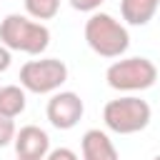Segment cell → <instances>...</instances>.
I'll use <instances>...</instances> for the list:
<instances>
[{"label": "cell", "instance_id": "cell-10", "mask_svg": "<svg viewBox=\"0 0 160 160\" xmlns=\"http://www.w3.org/2000/svg\"><path fill=\"white\" fill-rule=\"evenodd\" d=\"M28 105L25 88L22 85H2L0 88V115L5 118H18Z\"/></svg>", "mask_w": 160, "mask_h": 160}, {"label": "cell", "instance_id": "cell-14", "mask_svg": "<svg viewBox=\"0 0 160 160\" xmlns=\"http://www.w3.org/2000/svg\"><path fill=\"white\" fill-rule=\"evenodd\" d=\"M45 160H78V155H75L70 148H55V150L48 152Z\"/></svg>", "mask_w": 160, "mask_h": 160}, {"label": "cell", "instance_id": "cell-1", "mask_svg": "<svg viewBox=\"0 0 160 160\" xmlns=\"http://www.w3.org/2000/svg\"><path fill=\"white\" fill-rule=\"evenodd\" d=\"M0 42L8 50L28 52V55H40L50 45V30L42 22L30 20L28 15H8L0 22Z\"/></svg>", "mask_w": 160, "mask_h": 160}, {"label": "cell", "instance_id": "cell-5", "mask_svg": "<svg viewBox=\"0 0 160 160\" xmlns=\"http://www.w3.org/2000/svg\"><path fill=\"white\" fill-rule=\"evenodd\" d=\"M65 80H68V65L58 58L28 60L20 68V85L30 92H38V95L55 92Z\"/></svg>", "mask_w": 160, "mask_h": 160}, {"label": "cell", "instance_id": "cell-17", "mask_svg": "<svg viewBox=\"0 0 160 160\" xmlns=\"http://www.w3.org/2000/svg\"><path fill=\"white\" fill-rule=\"evenodd\" d=\"M18 160H28V158H18Z\"/></svg>", "mask_w": 160, "mask_h": 160}, {"label": "cell", "instance_id": "cell-2", "mask_svg": "<svg viewBox=\"0 0 160 160\" xmlns=\"http://www.w3.org/2000/svg\"><path fill=\"white\" fill-rule=\"evenodd\" d=\"M85 42L100 58H120L130 48L128 28L108 12H92L85 20Z\"/></svg>", "mask_w": 160, "mask_h": 160}, {"label": "cell", "instance_id": "cell-13", "mask_svg": "<svg viewBox=\"0 0 160 160\" xmlns=\"http://www.w3.org/2000/svg\"><path fill=\"white\" fill-rule=\"evenodd\" d=\"M105 0H70V5L75 8V10H80V12H98V8L102 5Z\"/></svg>", "mask_w": 160, "mask_h": 160}, {"label": "cell", "instance_id": "cell-16", "mask_svg": "<svg viewBox=\"0 0 160 160\" xmlns=\"http://www.w3.org/2000/svg\"><path fill=\"white\" fill-rule=\"evenodd\" d=\"M152 160H160V155H155V158H152Z\"/></svg>", "mask_w": 160, "mask_h": 160}, {"label": "cell", "instance_id": "cell-3", "mask_svg": "<svg viewBox=\"0 0 160 160\" xmlns=\"http://www.w3.org/2000/svg\"><path fill=\"white\" fill-rule=\"evenodd\" d=\"M150 118H152L150 105L145 100L135 98V95H125V98L110 100L102 108L105 128L118 132V135H132V132L145 130L150 125Z\"/></svg>", "mask_w": 160, "mask_h": 160}, {"label": "cell", "instance_id": "cell-7", "mask_svg": "<svg viewBox=\"0 0 160 160\" xmlns=\"http://www.w3.org/2000/svg\"><path fill=\"white\" fill-rule=\"evenodd\" d=\"M15 152L18 158H28V160H45L50 152V138L42 128L38 125H25L18 130L15 135Z\"/></svg>", "mask_w": 160, "mask_h": 160}, {"label": "cell", "instance_id": "cell-9", "mask_svg": "<svg viewBox=\"0 0 160 160\" xmlns=\"http://www.w3.org/2000/svg\"><path fill=\"white\" fill-rule=\"evenodd\" d=\"M160 8V0H120V12L128 25H148Z\"/></svg>", "mask_w": 160, "mask_h": 160}, {"label": "cell", "instance_id": "cell-8", "mask_svg": "<svg viewBox=\"0 0 160 160\" xmlns=\"http://www.w3.org/2000/svg\"><path fill=\"white\" fill-rule=\"evenodd\" d=\"M80 150H82V160H120L118 148L112 145L108 132H102L98 128H92L82 135Z\"/></svg>", "mask_w": 160, "mask_h": 160}, {"label": "cell", "instance_id": "cell-12", "mask_svg": "<svg viewBox=\"0 0 160 160\" xmlns=\"http://www.w3.org/2000/svg\"><path fill=\"white\" fill-rule=\"evenodd\" d=\"M15 135H18V130H15L12 118L0 115V148H5V145H10V142H15Z\"/></svg>", "mask_w": 160, "mask_h": 160}, {"label": "cell", "instance_id": "cell-15", "mask_svg": "<svg viewBox=\"0 0 160 160\" xmlns=\"http://www.w3.org/2000/svg\"><path fill=\"white\" fill-rule=\"evenodd\" d=\"M10 62H12V55H10V50L0 42V72H5V70L10 68Z\"/></svg>", "mask_w": 160, "mask_h": 160}, {"label": "cell", "instance_id": "cell-6", "mask_svg": "<svg viewBox=\"0 0 160 160\" xmlns=\"http://www.w3.org/2000/svg\"><path fill=\"white\" fill-rule=\"evenodd\" d=\"M85 112V105H82V98L72 90H60L55 92L50 100H48V108H45V115L50 120L52 128L58 130H70L80 122Z\"/></svg>", "mask_w": 160, "mask_h": 160}, {"label": "cell", "instance_id": "cell-11", "mask_svg": "<svg viewBox=\"0 0 160 160\" xmlns=\"http://www.w3.org/2000/svg\"><path fill=\"white\" fill-rule=\"evenodd\" d=\"M25 10L35 20H50L60 10V0H25Z\"/></svg>", "mask_w": 160, "mask_h": 160}, {"label": "cell", "instance_id": "cell-4", "mask_svg": "<svg viewBox=\"0 0 160 160\" xmlns=\"http://www.w3.org/2000/svg\"><path fill=\"white\" fill-rule=\"evenodd\" d=\"M105 80L112 90L138 92V90H148L155 85L158 68L148 58H125V60H115L105 70Z\"/></svg>", "mask_w": 160, "mask_h": 160}]
</instances>
